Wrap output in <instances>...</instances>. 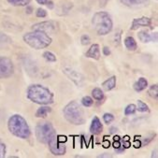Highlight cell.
<instances>
[{
    "label": "cell",
    "instance_id": "cell-14",
    "mask_svg": "<svg viewBox=\"0 0 158 158\" xmlns=\"http://www.w3.org/2000/svg\"><path fill=\"white\" fill-rule=\"evenodd\" d=\"M85 56L87 58H92L94 60H99L100 58V48L98 44H93L90 49L87 51V52L85 53Z\"/></svg>",
    "mask_w": 158,
    "mask_h": 158
},
{
    "label": "cell",
    "instance_id": "cell-4",
    "mask_svg": "<svg viewBox=\"0 0 158 158\" xmlns=\"http://www.w3.org/2000/svg\"><path fill=\"white\" fill-rule=\"evenodd\" d=\"M93 26L99 36H106L112 30V21L109 13L105 11L97 12L92 19Z\"/></svg>",
    "mask_w": 158,
    "mask_h": 158
},
{
    "label": "cell",
    "instance_id": "cell-35",
    "mask_svg": "<svg viewBox=\"0 0 158 158\" xmlns=\"http://www.w3.org/2000/svg\"><path fill=\"white\" fill-rule=\"evenodd\" d=\"M157 149L154 150V152H152V157H154V158H157Z\"/></svg>",
    "mask_w": 158,
    "mask_h": 158
},
{
    "label": "cell",
    "instance_id": "cell-25",
    "mask_svg": "<svg viewBox=\"0 0 158 158\" xmlns=\"http://www.w3.org/2000/svg\"><path fill=\"white\" fill-rule=\"evenodd\" d=\"M136 110H137V107H136V105H134V104H130V105H128L127 107H126V108L124 109V114H125L126 116H128V115L134 114V113L136 112Z\"/></svg>",
    "mask_w": 158,
    "mask_h": 158
},
{
    "label": "cell",
    "instance_id": "cell-2",
    "mask_svg": "<svg viewBox=\"0 0 158 158\" xmlns=\"http://www.w3.org/2000/svg\"><path fill=\"white\" fill-rule=\"evenodd\" d=\"M8 128L12 135H14L20 139H28L31 134L30 127H29L26 120L19 114L12 115L9 119Z\"/></svg>",
    "mask_w": 158,
    "mask_h": 158
},
{
    "label": "cell",
    "instance_id": "cell-10",
    "mask_svg": "<svg viewBox=\"0 0 158 158\" xmlns=\"http://www.w3.org/2000/svg\"><path fill=\"white\" fill-rule=\"evenodd\" d=\"M57 28V23L52 22V21H46V22H42V23H36L32 26V29L35 31H41V32H44L46 34H51V33H54Z\"/></svg>",
    "mask_w": 158,
    "mask_h": 158
},
{
    "label": "cell",
    "instance_id": "cell-11",
    "mask_svg": "<svg viewBox=\"0 0 158 158\" xmlns=\"http://www.w3.org/2000/svg\"><path fill=\"white\" fill-rule=\"evenodd\" d=\"M139 27H152V19L148 17L136 18L132 22L131 30H137Z\"/></svg>",
    "mask_w": 158,
    "mask_h": 158
},
{
    "label": "cell",
    "instance_id": "cell-15",
    "mask_svg": "<svg viewBox=\"0 0 158 158\" xmlns=\"http://www.w3.org/2000/svg\"><path fill=\"white\" fill-rule=\"evenodd\" d=\"M121 3L127 7H139L143 6L149 2V0H120Z\"/></svg>",
    "mask_w": 158,
    "mask_h": 158
},
{
    "label": "cell",
    "instance_id": "cell-3",
    "mask_svg": "<svg viewBox=\"0 0 158 158\" xmlns=\"http://www.w3.org/2000/svg\"><path fill=\"white\" fill-rule=\"evenodd\" d=\"M23 41L36 50H41L49 47L52 43V38L41 31H35L29 32L23 36Z\"/></svg>",
    "mask_w": 158,
    "mask_h": 158
},
{
    "label": "cell",
    "instance_id": "cell-17",
    "mask_svg": "<svg viewBox=\"0 0 158 158\" xmlns=\"http://www.w3.org/2000/svg\"><path fill=\"white\" fill-rule=\"evenodd\" d=\"M124 45L128 51H136L138 48V44L133 37H127L124 40Z\"/></svg>",
    "mask_w": 158,
    "mask_h": 158
},
{
    "label": "cell",
    "instance_id": "cell-8",
    "mask_svg": "<svg viewBox=\"0 0 158 158\" xmlns=\"http://www.w3.org/2000/svg\"><path fill=\"white\" fill-rule=\"evenodd\" d=\"M47 144L49 145V149L53 155H64L66 153L67 147L64 143L58 140L57 136L53 137Z\"/></svg>",
    "mask_w": 158,
    "mask_h": 158
},
{
    "label": "cell",
    "instance_id": "cell-34",
    "mask_svg": "<svg viewBox=\"0 0 158 158\" xmlns=\"http://www.w3.org/2000/svg\"><path fill=\"white\" fill-rule=\"evenodd\" d=\"M113 146H114V148L115 149H118V148H120V143H119V141H118V139H117V141L116 142H114V144H113Z\"/></svg>",
    "mask_w": 158,
    "mask_h": 158
},
{
    "label": "cell",
    "instance_id": "cell-9",
    "mask_svg": "<svg viewBox=\"0 0 158 158\" xmlns=\"http://www.w3.org/2000/svg\"><path fill=\"white\" fill-rule=\"evenodd\" d=\"M63 72H64V74L70 81H72L77 86L81 87L83 85V83H84V78L77 70H75V69H73L71 68H65L64 69H63Z\"/></svg>",
    "mask_w": 158,
    "mask_h": 158
},
{
    "label": "cell",
    "instance_id": "cell-32",
    "mask_svg": "<svg viewBox=\"0 0 158 158\" xmlns=\"http://www.w3.org/2000/svg\"><path fill=\"white\" fill-rule=\"evenodd\" d=\"M103 54L106 55V56H109L110 54V50L108 47H104L103 48Z\"/></svg>",
    "mask_w": 158,
    "mask_h": 158
},
{
    "label": "cell",
    "instance_id": "cell-19",
    "mask_svg": "<svg viewBox=\"0 0 158 158\" xmlns=\"http://www.w3.org/2000/svg\"><path fill=\"white\" fill-rule=\"evenodd\" d=\"M51 111H52V109L49 106L43 105L40 108H39L38 110L36 111V117L37 118H45Z\"/></svg>",
    "mask_w": 158,
    "mask_h": 158
},
{
    "label": "cell",
    "instance_id": "cell-37",
    "mask_svg": "<svg viewBox=\"0 0 158 158\" xmlns=\"http://www.w3.org/2000/svg\"><path fill=\"white\" fill-rule=\"evenodd\" d=\"M124 145H125V146H124L125 148H128V147L130 146V143H129V142H125V143H124Z\"/></svg>",
    "mask_w": 158,
    "mask_h": 158
},
{
    "label": "cell",
    "instance_id": "cell-33",
    "mask_svg": "<svg viewBox=\"0 0 158 158\" xmlns=\"http://www.w3.org/2000/svg\"><path fill=\"white\" fill-rule=\"evenodd\" d=\"M36 1H37L39 4H40V5H46L49 0H36Z\"/></svg>",
    "mask_w": 158,
    "mask_h": 158
},
{
    "label": "cell",
    "instance_id": "cell-6",
    "mask_svg": "<svg viewBox=\"0 0 158 158\" xmlns=\"http://www.w3.org/2000/svg\"><path fill=\"white\" fill-rule=\"evenodd\" d=\"M56 136L55 130L51 123L42 122L36 126V137L41 143L47 144L53 137Z\"/></svg>",
    "mask_w": 158,
    "mask_h": 158
},
{
    "label": "cell",
    "instance_id": "cell-30",
    "mask_svg": "<svg viewBox=\"0 0 158 158\" xmlns=\"http://www.w3.org/2000/svg\"><path fill=\"white\" fill-rule=\"evenodd\" d=\"M90 41H91V39H90V37L88 36V35H82L81 36V44L82 45H88L89 43H90Z\"/></svg>",
    "mask_w": 158,
    "mask_h": 158
},
{
    "label": "cell",
    "instance_id": "cell-26",
    "mask_svg": "<svg viewBox=\"0 0 158 158\" xmlns=\"http://www.w3.org/2000/svg\"><path fill=\"white\" fill-rule=\"evenodd\" d=\"M81 103H82V105L84 106V107H86V108H89V107H91L93 104H94V100H93V98H90V97H84V98H82V99H81Z\"/></svg>",
    "mask_w": 158,
    "mask_h": 158
},
{
    "label": "cell",
    "instance_id": "cell-24",
    "mask_svg": "<svg viewBox=\"0 0 158 158\" xmlns=\"http://www.w3.org/2000/svg\"><path fill=\"white\" fill-rule=\"evenodd\" d=\"M8 2L13 6H26L30 0H8Z\"/></svg>",
    "mask_w": 158,
    "mask_h": 158
},
{
    "label": "cell",
    "instance_id": "cell-21",
    "mask_svg": "<svg viewBox=\"0 0 158 158\" xmlns=\"http://www.w3.org/2000/svg\"><path fill=\"white\" fill-rule=\"evenodd\" d=\"M11 42V39L10 37H8L6 34L2 33L0 31V47H4L9 45Z\"/></svg>",
    "mask_w": 158,
    "mask_h": 158
},
{
    "label": "cell",
    "instance_id": "cell-5",
    "mask_svg": "<svg viewBox=\"0 0 158 158\" xmlns=\"http://www.w3.org/2000/svg\"><path fill=\"white\" fill-rule=\"evenodd\" d=\"M64 116L67 121L75 125H81L85 123L84 112L81 107V105L76 101L69 102L64 108Z\"/></svg>",
    "mask_w": 158,
    "mask_h": 158
},
{
    "label": "cell",
    "instance_id": "cell-7",
    "mask_svg": "<svg viewBox=\"0 0 158 158\" xmlns=\"http://www.w3.org/2000/svg\"><path fill=\"white\" fill-rule=\"evenodd\" d=\"M14 66L12 61L5 56H0V79H7L13 75Z\"/></svg>",
    "mask_w": 158,
    "mask_h": 158
},
{
    "label": "cell",
    "instance_id": "cell-13",
    "mask_svg": "<svg viewBox=\"0 0 158 158\" xmlns=\"http://www.w3.org/2000/svg\"><path fill=\"white\" fill-rule=\"evenodd\" d=\"M102 130H103V124L101 123V121L98 116H94L90 126V132L94 135H98L102 132Z\"/></svg>",
    "mask_w": 158,
    "mask_h": 158
},
{
    "label": "cell",
    "instance_id": "cell-29",
    "mask_svg": "<svg viewBox=\"0 0 158 158\" xmlns=\"http://www.w3.org/2000/svg\"><path fill=\"white\" fill-rule=\"evenodd\" d=\"M6 155V145L0 140V158H3Z\"/></svg>",
    "mask_w": 158,
    "mask_h": 158
},
{
    "label": "cell",
    "instance_id": "cell-31",
    "mask_svg": "<svg viewBox=\"0 0 158 158\" xmlns=\"http://www.w3.org/2000/svg\"><path fill=\"white\" fill-rule=\"evenodd\" d=\"M36 15L39 18H44V17L47 16V11L45 10H43V9H39L37 10V12H36Z\"/></svg>",
    "mask_w": 158,
    "mask_h": 158
},
{
    "label": "cell",
    "instance_id": "cell-12",
    "mask_svg": "<svg viewBox=\"0 0 158 158\" xmlns=\"http://www.w3.org/2000/svg\"><path fill=\"white\" fill-rule=\"evenodd\" d=\"M139 40L143 42V43H147V42H156L157 41V33H152L150 34L147 30H142L139 31L138 34Z\"/></svg>",
    "mask_w": 158,
    "mask_h": 158
},
{
    "label": "cell",
    "instance_id": "cell-16",
    "mask_svg": "<svg viewBox=\"0 0 158 158\" xmlns=\"http://www.w3.org/2000/svg\"><path fill=\"white\" fill-rule=\"evenodd\" d=\"M148 87V81L145 78H139L134 84V89L136 92H141Z\"/></svg>",
    "mask_w": 158,
    "mask_h": 158
},
{
    "label": "cell",
    "instance_id": "cell-18",
    "mask_svg": "<svg viewBox=\"0 0 158 158\" xmlns=\"http://www.w3.org/2000/svg\"><path fill=\"white\" fill-rule=\"evenodd\" d=\"M102 86H103V88L106 91H110V90L114 89L115 86H116V77L115 76H111L110 78H109L108 80H106L103 82Z\"/></svg>",
    "mask_w": 158,
    "mask_h": 158
},
{
    "label": "cell",
    "instance_id": "cell-27",
    "mask_svg": "<svg viewBox=\"0 0 158 158\" xmlns=\"http://www.w3.org/2000/svg\"><path fill=\"white\" fill-rule=\"evenodd\" d=\"M43 57L48 61V62H55L56 61V56L51 52H45L43 53Z\"/></svg>",
    "mask_w": 158,
    "mask_h": 158
},
{
    "label": "cell",
    "instance_id": "cell-20",
    "mask_svg": "<svg viewBox=\"0 0 158 158\" xmlns=\"http://www.w3.org/2000/svg\"><path fill=\"white\" fill-rule=\"evenodd\" d=\"M92 96L94 98V99H96L98 101H101L104 99V93L101 89L99 88H94L92 91Z\"/></svg>",
    "mask_w": 158,
    "mask_h": 158
},
{
    "label": "cell",
    "instance_id": "cell-28",
    "mask_svg": "<svg viewBox=\"0 0 158 158\" xmlns=\"http://www.w3.org/2000/svg\"><path fill=\"white\" fill-rule=\"evenodd\" d=\"M103 120H104L105 123L110 124L114 121V116L112 114H110V113H105L103 115Z\"/></svg>",
    "mask_w": 158,
    "mask_h": 158
},
{
    "label": "cell",
    "instance_id": "cell-22",
    "mask_svg": "<svg viewBox=\"0 0 158 158\" xmlns=\"http://www.w3.org/2000/svg\"><path fill=\"white\" fill-rule=\"evenodd\" d=\"M150 97H152V98L154 99H157V97H158V85L157 84H153L152 85L150 88H149V91H148Z\"/></svg>",
    "mask_w": 158,
    "mask_h": 158
},
{
    "label": "cell",
    "instance_id": "cell-1",
    "mask_svg": "<svg viewBox=\"0 0 158 158\" xmlns=\"http://www.w3.org/2000/svg\"><path fill=\"white\" fill-rule=\"evenodd\" d=\"M27 98L29 100L40 105H49L53 102V94L52 92L40 84L29 86L27 89Z\"/></svg>",
    "mask_w": 158,
    "mask_h": 158
},
{
    "label": "cell",
    "instance_id": "cell-23",
    "mask_svg": "<svg viewBox=\"0 0 158 158\" xmlns=\"http://www.w3.org/2000/svg\"><path fill=\"white\" fill-rule=\"evenodd\" d=\"M137 110L140 112H149V107L146 103H144L141 100H138V107Z\"/></svg>",
    "mask_w": 158,
    "mask_h": 158
},
{
    "label": "cell",
    "instance_id": "cell-36",
    "mask_svg": "<svg viewBox=\"0 0 158 158\" xmlns=\"http://www.w3.org/2000/svg\"><path fill=\"white\" fill-rule=\"evenodd\" d=\"M103 145H104V147H105V148H108V147L110 146V142H109V141H108V142H104V144H103Z\"/></svg>",
    "mask_w": 158,
    "mask_h": 158
}]
</instances>
